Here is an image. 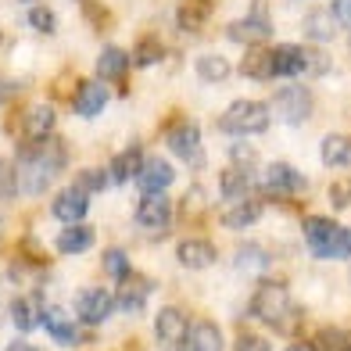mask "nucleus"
Segmentation results:
<instances>
[{"mask_svg": "<svg viewBox=\"0 0 351 351\" xmlns=\"http://www.w3.org/2000/svg\"><path fill=\"white\" fill-rule=\"evenodd\" d=\"M348 344H351V333L341 330V326H319L315 337H312L315 351H344Z\"/></svg>", "mask_w": 351, "mask_h": 351, "instance_id": "473e14b6", "label": "nucleus"}, {"mask_svg": "<svg viewBox=\"0 0 351 351\" xmlns=\"http://www.w3.org/2000/svg\"><path fill=\"white\" fill-rule=\"evenodd\" d=\"M22 90V83H14V79H8V75H0V104H4L8 97H14V93Z\"/></svg>", "mask_w": 351, "mask_h": 351, "instance_id": "a18cd8bd", "label": "nucleus"}, {"mask_svg": "<svg viewBox=\"0 0 351 351\" xmlns=\"http://www.w3.org/2000/svg\"><path fill=\"white\" fill-rule=\"evenodd\" d=\"M83 11L90 14V22L93 25H97V29H104L111 19H108V11H104V4H93V0H86V4H83Z\"/></svg>", "mask_w": 351, "mask_h": 351, "instance_id": "c03bdc74", "label": "nucleus"}, {"mask_svg": "<svg viewBox=\"0 0 351 351\" xmlns=\"http://www.w3.org/2000/svg\"><path fill=\"white\" fill-rule=\"evenodd\" d=\"M29 25H33L40 36H51L54 29H58V14H54V8H43V4L29 8Z\"/></svg>", "mask_w": 351, "mask_h": 351, "instance_id": "e433bc0d", "label": "nucleus"}, {"mask_svg": "<svg viewBox=\"0 0 351 351\" xmlns=\"http://www.w3.org/2000/svg\"><path fill=\"white\" fill-rule=\"evenodd\" d=\"M133 222L140 230H147V233H165L169 222H172V201L165 194H143L136 201Z\"/></svg>", "mask_w": 351, "mask_h": 351, "instance_id": "1a4fd4ad", "label": "nucleus"}, {"mask_svg": "<svg viewBox=\"0 0 351 351\" xmlns=\"http://www.w3.org/2000/svg\"><path fill=\"white\" fill-rule=\"evenodd\" d=\"M241 75L247 79H273V51L265 47H251L241 61Z\"/></svg>", "mask_w": 351, "mask_h": 351, "instance_id": "c85d7f7f", "label": "nucleus"}, {"mask_svg": "<svg viewBox=\"0 0 351 351\" xmlns=\"http://www.w3.org/2000/svg\"><path fill=\"white\" fill-rule=\"evenodd\" d=\"M251 312L258 323L273 326V330H294V323L301 319V312L294 308V298L287 291V283L280 280H262L251 294Z\"/></svg>", "mask_w": 351, "mask_h": 351, "instance_id": "f03ea898", "label": "nucleus"}, {"mask_svg": "<svg viewBox=\"0 0 351 351\" xmlns=\"http://www.w3.org/2000/svg\"><path fill=\"white\" fill-rule=\"evenodd\" d=\"M40 326L51 333V341L61 344V348H75L79 344V323H72L61 308H43V323Z\"/></svg>", "mask_w": 351, "mask_h": 351, "instance_id": "aec40b11", "label": "nucleus"}, {"mask_svg": "<svg viewBox=\"0 0 351 351\" xmlns=\"http://www.w3.org/2000/svg\"><path fill=\"white\" fill-rule=\"evenodd\" d=\"M58 130V108L54 104H33V108H25V115H22V140L25 143H40V140H51Z\"/></svg>", "mask_w": 351, "mask_h": 351, "instance_id": "f8f14e48", "label": "nucleus"}, {"mask_svg": "<svg viewBox=\"0 0 351 351\" xmlns=\"http://www.w3.org/2000/svg\"><path fill=\"white\" fill-rule=\"evenodd\" d=\"M4 351H36V348L29 344V341H11V344H8Z\"/></svg>", "mask_w": 351, "mask_h": 351, "instance_id": "49530a36", "label": "nucleus"}, {"mask_svg": "<svg viewBox=\"0 0 351 351\" xmlns=\"http://www.w3.org/2000/svg\"><path fill=\"white\" fill-rule=\"evenodd\" d=\"M111 312H115V294L104 291V287H83V291L75 294V315H79V323L101 326Z\"/></svg>", "mask_w": 351, "mask_h": 351, "instance_id": "6e6552de", "label": "nucleus"}, {"mask_svg": "<svg viewBox=\"0 0 351 351\" xmlns=\"http://www.w3.org/2000/svg\"><path fill=\"white\" fill-rule=\"evenodd\" d=\"M194 72L204 79V83H226L230 72H233V65H230L222 54H201V58L194 61Z\"/></svg>", "mask_w": 351, "mask_h": 351, "instance_id": "c756f323", "label": "nucleus"}, {"mask_svg": "<svg viewBox=\"0 0 351 351\" xmlns=\"http://www.w3.org/2000/svg\"><path fill=\"white\" fill-rule=\"evenodd\" d=\"M283 351H315L312 344H305V341H298V344H291V348H283Z\"/></svg>", "mask_w": 351, "mask_h": 351, "instance_id": "de8ad7c7", "label": "nucleus"}, {"mask_svg": "<svg viewBox=\"0 0 351 351\" xmlns=\"http://www.w3.org/2000/svg\"><path fill=\"white\" fill-rule=\"evenodd\" d=\"M305 33H308V40L326 43V40H333V33H337V22H333L330 11H312L305 19Z\"/></svg>", "mask_w": 351, "mask_h": 351, "instance_id": "72a5a7b5", "label": "nucleus"}, {"mask_svg": "<svg viewBox=\"0 0 351 351\" xmlns=\"http://www.w3.org/2000/svg\"><path fill=\"white\" fill-rule=\"evenodd\" d=\"M14 197H19V176L8 158H0V204H11Z\"/></svg>", "mask_w": 351, "mask_h": 351, "instance_id": "c9c22d12", "label": "nucleus"}, {"mask_svg": "<svg viewBox=\"0 0 351 351\" xmlns=\"http://www.w3.org/2000/svg\"><path fill=\"white\" fill-rule=\"evenodd\" d=\"M226 341H222V330L212 323V319H197L190 323L183 341H180V351H222Z\"/></svg>", "mask_w": 351, "mask_h": 351, "instance_id": "f3484780", "label": "nucleus"}, {"mask_svg": "<svg viewBox=\"0 0 351 351\" xmlns=\"http://www.w3.org/2000/svg\"><path fill=\"white\" fill-rule=\"evenodd\" d=\"M265 215V204L262 201H254V197H244V201H233L226 212H222V226H230V230H247L254 226Z\"/></svg>", "mask_w": 351, "mask_h": 351, "instance_id": "4be33fe9", "label": "nucleus"}, {"mask_svg": "<svg viewBox=\"0 0 351 351\" xmlns=\"http://www.w3.org/2000/svg\"><path fill=\"white\" fill-rule=\"evenodd\" d=\"M330 14H333V22L351 29V0H333L330 4Z\"/></svg>", "mask_w": 351, "mask_h": 351, "instance_id": "37998d69", "label": "nucleus"}, {"mask_svg": "<svg viewBox=\"0 0 351 351\" xmlns=\"http://www.w3.org/2000/svg\"><path fill=\"white\" fill-rule=\"evenodd\" d=\"M258 165V151L251 143H233L230 147V169H241V172H251Z\"/></svg>", "mask_w": 351, "mask_h": 351, "instance_id": "4c0bfd02", "label": "nucleus"}, {"mask_svg": "<svg viewBox=\"0 0 351 351\" xmlns=\"http://www.w3.org/2000/svg\"><path fill=\"white\" fill-rule=\"evenodd\" d=\"M344 351H351V344H348V348H344Z\"/></svg>", "mask_w": 351, "mask_h": 351, "instance_id": "8fccbe9b", "label": "nucleus"}, {"mask_svg": "<svg viewBox=\"0 0 351 351\" xmlns=\"http://www.w3.org/2000/svg\"><path fill=\"white\" fill-rule=\"evenodd\" d=\"M140 165H143V151L136 147H125L119 151L115 158H111V165L104 169L108 172V186H125V183H136V176H140Z\"/></svg>", "mask_w": 351, "mask_h": 351, "instance_id": "a211bd4d", "label": "nucleus"}, {"mask_svg": "<svg viewBox=\"0 0 351 351\" xmlns=\"http://www.w3.org/2000/svg\"><path fill=\"white\" fill-rule=\"evenodd\" d=\"M305 72V51H301L298 43H283L273 51V75H283V79H291V75H301Z\"/></svg>", "mask_w": 351, "mask_h": 351, "instance_id": "bb28decb", "label": "nucleus"}, {"mask_svg": "<svg viewBox=\"0 0 351 351\" xmlns=\"http://www.w3.org/2000/svg\"><path fill=\"white\" fill-rule=\"evenodd\" d=\"M69 165V143L65 140H40V143H22L19 165H14V176H19V194L25 197H40L47 186H51Z\"/></svg>", "mask_w": 351, "mask_h": 351, "instance_id": "f257e3e1", "label": "nucleus"}, {"mask_svg": "<svg viewBox=\"0 0 351 351\" xmlns=\"http://www.w3.org/2000/svg\"><path fill=\"white\" fill-rule=\"evenodd\" d=\"M165 147H169L176 158H183L186 165H194V169H201V165H204V151H201V125H197V122H176L172 130L165 133Z\"/></svg>", "mask_w": 351, "mask_h": 351, "instance_id": "423d86ee", "label": "nucleus"}, {"mask_svg": "<svg viewBox=\"0 0 351 351\" xmlns=\"http://www.w3.org/2000/svg\"><path fill=\"white\" fill-rule=\"evenodd\" d=\"M101 265H104V276H111L115 283H122V280H130V276H133L130 254H125L122 247H108V251H104V258H101Z\"/></svg>", "mask_w": 351, "mask_h": 351, "instance_id": "2f4dec72", "label": "nucleus"}, {"mask_svg": "<svg viewBox=\"0 0 351 351\" xmlns=\"http://www.w3.org/2000/svg\"><path fill=\"white\" fill-rule=\"evenodd\" d=\"M125 72H130V54H125L122 47L108 43L104 51L97 54V75L101 79H111V83H119Z\"/></svg>", "mask_w": 351, "mask_h": 351, "instance_id": "a878e982", "label": "nucleus"}, {"mask_svg": "<svg viewBox=\"0 0 351 351\" xmlns=\"http://www.w3.org/2000/svg\"><path fill=\"white\" fill-rule=\"evenodd\" d=\"M172 183H176V169L169 165V158H147L140 165V176H136L140 194H165Z\"/></svg>", "mask_w": 351, "mask_h": 351, "instance_id": "dca6fc26", "label": "nucleus"}, {"mask_svg": "<svg viewBox=\"0 0 351 351\" xmlns=\"http://www.w3.org/2000/svg\"><path fill=\"white\" fill-rule=\"evenodd\" d=\"M108 86L101 83V79H86V83H79L75 93H72V111L83 119H97L101 111L108 108Z\"/></svg>", "mask_w": 351, "mask_h": 351, "instance_id": "4468645a", "label": "nucleus"}, {"mask_svg": "<svg viewBox=\"0 0 351 351\" xmlns=\"http://www.w3.org/2000/svg\"><path fill=\"white\" fill-rule=\"evenodd\" d=\"M90 212V194H83L79 186H65L58 190L54 201H51V215L58 222H65V226H75V222H83Z\"/></svg>", "mask_w": 351, "mask_h": 351, "instance_id": "ddd939ff", "label": "nucleus"}, {"mask_svg": "<svg viewBox=\"0 0 351 351\" xmlns=\"http://www.w3.org/2000/svg\"><path fill=\"white\" fill-rule=\"evenodd\" d=\"M273 125V111L265 101H233L219 119V130L230 136H258Z\"/></svg>", "mask_w": 351, "mask_h": 351, "instance_id": "20e7f679", "label": "nucleus"}, {"mask_svg": "<svg viewBox=\"0 0 351 351\" xmlns=\"http://www.w3.org/2000/svg\"><path fill=\"white\" fill-rule=\"evenodd\" d=\"M147 298H151V280H143V276H130V280H122L119 283V291H115V308L122 312H143V305H147Z\"/></svg>", "mask_w": 351, "mask_h": 351, "instance_id": "6ab92c4d", "label": "nucleus"}, {"mask_svg": "<svg viewBox=\"0 0 351 351\" xmlns=\"http://www.w3.org/2000/svg\"><path fill=\"white\" fill-rule=\"evenodd\" d=\"M330 204L333 208H351V180H337L330 186Z\"/></svg>", "mask_w": 351, "mask_h": 351, "instance_id": "a19ab883", "label": "nucleus"}, {"mask_svg": "<svg viewBox=\"0 0 351 351\" xmlns=\"http://www.w3.org/2000/svg\"><path fill=\"white\" fill-rule=\"evenodd\" d=\"M312 108H315L312 90L298 86V83L276 90V93H273V104H269V111H273L280 122H287V125H301V122L312 115Z\"/></svg>", "mask_w": 351, "mask_h": 351, "instance_id": "39448f33", "label": "nucleus"}, {"mask_svg": "<svg viewBox=\"0 0 351 351\" xmlns=\"http://www.w3.org/2000/svg\"><path fill=\"white\" fill-rule=\"evenodd\" d=\"M237 269L241 273H265L269 269V254H265V247H241L237 251Z\"/></svg>", "mask_w": 351, "mask_h": 351, "instance_id": "f704fd0d", "label": "nucleus"}, {"mask_svg": "<svg viewBox=\"0 0 351 351\" xmlns=\"http://www.w3.org/2000/svg\"><path fill=\"white\" fill-rule=\"evenodd\" d=\"M176 262L190 269V273H201V269H212L219 262V247L212 241H204V237H183L176 244Z\"/></svg>", "mask_w": 351, "mask_h": 351, "instance_id": "9b49d317", "label": "nucleus"}, {"mask_svg": "<svg viewBox=\"0 0 351 351\" xmlns=\"http://www.w3.org/2000/svg\"><path fill=\"white\" fill-rule=\"evenodd\" d=\"M305 51V72H312V75H330V54L323 51V47H301Z\"/></svg>", "mask_w": 351, "mask_h": 351, "instance_id": "58836bf2", "label": "nucleus"}, {"mask_svg": "<svg viewBox=\"0 0 351 351\" xmlns=\"http://www.w3.org/2000/svg\"><path fill=\"white\" fill-rule=\"evenodd\" d=\"M226 36L233 43H247V47H262L269 36H273V22H269L265 8H254L251 14H244V19H237L226 25Z\"/></svg>", "mask_w": 351, "mask_h": 351, "instance_id": "9d476101", "label": "nucleus"}, {"mask_svg": "<svg viewBox=\"0 0 351 351\" xmlns=\"http://www.w3.org/2000/svg\"><path fill=\"white\" fill-rule=\"evenodd\" d=\"M186 326H190V319H186V312L180 305H165L162 312L154 315V337H158V344H165V348H180Z\"/></svg>", "mask_w": 351, "mask_h": 351, "instance_id": "2eb2a0df", "label": "nucleus"}, {"mask_svg": "<svg viewBox=\"0 0 351 351\" xmlns=\"http://www.w3.org/2000/svg\"><path fill=\"white\" fill-rule=\"evenodd\" d=\"M0 43H4V33H0Z\"/></svg>", "mask_w": 351, "mask_h": 351, "instance_id": "09e8293b", "label": "nucleus"}, {"mask_svg": "<svg viewBox=\"0 0 351 351\" xmlns=\"http://www.w3.org/2000/svg\"><path fill=\"white\" fill-rule=\"evenodd\" d=\"M319 158L326 169H344L351 165V136L348 133H326L319 143Z\"/></svg>", "mask_w": 351, "mask_h": 351, "instance_id": "5701e85b", "label": "nucleus"}, {"mask_svg": "<svg viewBox=\"0 0 351 351\" xmlns=\"http://www.w3.org/2000/svg\"><path fill=\"white\" fill-rule=\"evenodd\" d=\"M165 61V43L158 40V36H140L136 47H133V54H130V69H154V65H162Z\"/></svg>", "mask_w": 351, "mask_h": 351, "instance_id": "b1692460", "label": "nucleus"}, {"mask_svg": "<svg viewBox=\"0 0 351 351\" xmlns=\"http://www.w3.org/2000/svg\"><path fill=\"white\" fill-rule=\"evenodd\" d=\"M208 14H212L208 0H190V4H183L180 11H176V22H180L183 33H197V29L208 22Z\"/></svg>", "mask_w": 351, "mask_h": 351, "instance_id": "7c9ffc66", "label": "nucleus"}, {"mask_svg": "<svg viewBox=\"0 0 351 351\" xmlns=\"http://www.w3.org/2000/svg\"><path fill=\"white\" fill-rule=\"evenodd\" d=\"M11 323H14V330H22V333L36 330V326L43 323V305H40L36 298H29V294L14 298V305H11Z\"/></svg>", "mask_w": 351, "mask_h": 351, "instance_id": "393cba45", "label": "nucleus"}, {"mask_svg": "<svg viewBox=\"0 0 351 351\" xmlns=\"http://www.w3.org/2000/svg\"><path fill=\"white\" fill-rule=\"evenodd\" d=\"M258 186L265 190V194H273V197H294V194H301V190L308 186V180L294 165H287V162H269L262 169Z\"/></svg>", "mask_w": 351, "mask_h": 351, "instance_id": "0eeeda50", "label": "nucleus"}, {"mask_svg": "<svg viewBox=\"0 0 351 351\" xmlns=\"http://www.w3.org/2000/svg\"><path fill=\"white\" fill-rule=\"evenodd\" d=\"M237 351H273V344L265 337H258V333H241L237 337Z\"/></svg>", "mask_w": 351, "mask_h": 351, "instance_id": "79ce46f5", "label": "nucleus"}, {"mask_svg": "<svg viewBox=\"0 0 351 351\" xmlns=\"http://www.w3.org/2000/svg\"><path fill=\"white\" fill-rule=\"evenodd\" d=\"M219 190H222V197H226L230 204H233V201H244V197H251V172L226 169V172L219 176Z\"/></svg>", "mask_w": 351, "mask_h": 351, "instance_id": "cd10ccee", "label": "nucleus"}, {"mask_svg": "<svg viewBox=\"0 0 351 351\" xmlns=\"http://www.w3.org/2000/svg\"><path fill=\"white\" fill-rule=\"evenodd\" d=\"M97 244V230L86 226V222H75V226H65L58 237H54V247L61 254H83Z\"/></svg>", "mask_w": 351, "mask_h": 351, "instance_id": "412c9836", "label": "nucleus"}, {"mask_svg": "<svg viewBox=\"0 0 351 351\" xmlns=\"http://www.w3.org/2000/svg\"><path fill=\"white\" fill-rule=\"evenodd\" d=\"M75 186L83 190V194H101V190H108V172L104 169H83Z\"/></svg>", "mask_w": 351, "mask_h": 351, "instance_id": "ea45409f", "label": "nucleus"}, {"mask_svg": "<svg viewBox=\"0 0 351 351\" xmlns=\"http://www.w3.org/2000/svg\"><path fill=\"white\" fill-rule=\"evenodd\" d=\"M305 244L315 258H351V230L326 215H308L301 222Z\"/></svg>", "mask_w": 351, "mask_h": 351, "instance_id": "7ed1b4c3", "label": "nucleus"}]
</instances>
